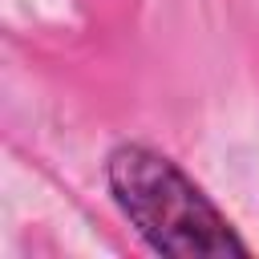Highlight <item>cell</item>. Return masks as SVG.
Returning <instances> with one entry per match:
<instances>
[{
	"instance_id": "cell-1",
	"label": "cell",
	"mask_w": 259,
	"mask_h": 259,
	"mask_svg": "<svg viewBox=\"0 0 259 259\" xmlns=\"http://www.w3.org/2000/svg\"><path fill=\"white\" fill-rule=\"evenodd\" d=\"M121 214L158 255H247L227 214L150 146H117L105 166Z\"/></svg>"
}]
</instances>
